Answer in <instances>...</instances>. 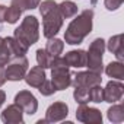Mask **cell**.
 <instances>
[{
	"label": "cell",
	"mask_w": 124,
	"mask_h": 124,
	"mask_svg": "<svg viewBox=\"0 0 124 124\" xmlns=\"http://www.w3.org/2000/svg\"><path fill=\"white\" fill-rule=\"evenodd\" d=\"M92 21H93V10L86 9L80 15H78L67 26L64 32V41L70 45L80 44L92 31Z\"/></svg>",
	"instance_id": "1"
},
{
	"label": "cell",
	"mask_w": 124,
	"mask_h": 124,
	"mask_svg": "<svg viewBox=\"0 0 124 124\" xmlns=\"http://www.w3.org/2000/svg\"><path fill=\"white\" fill-rule=\"evenodd\" d=\"M39 13L42 16V34L44 37L54 38L58 31L63 26V16H61L58 6L54 0H45V2L39 3Z\"/></svg>",
	"instance_id": "2"
},
{
	"label": "cell",
	"mask_w": 124,
	"mask_h": 124,
	"mask_svg": "<svg viewBox=\"0 0 124 124\" xmlns=\"http://www.w3.org/2000/svg\"><path fill=\"white\" fill-rule=\"evenodd\" d=\"M15 38L26 48L34 45L39 38V22L35 16H26L19 28L15 29Z\"/></svg>",
	"instance_id": "3"
},
{
	"label": "cell",
	"mask_w": 124,
	"mask_h": 124,
	"mask_svg": "<svg viewBox=\"0 0 124 124\" xmlns=\"http://www.w3.org/2000/svg\"><path fill=\"white\" fill-rule=\"evenodd\" d=\"M51 82L55 91H64L72 85V73L69 67L64 64L61 57H55L51 63Z\"/></svg>",
	"instance_id": "4"
},
{
	"label": "cell",
	"mask_w": 124,
	"mask_h": 124,
	"mask_svg": "<svg viewBox=\"0 0 124 124\" xmlns=\"http://www.w3.org/2000/svg\"><path fill=\"white\" fill-rule=\"evenodd\" d=\"M105 51V41L102 38H96L91 42L89 50L86 53V67H89L91 72L102 73V54Z\"/></svg>",
	"instance_id": "5"
},
{
	"label": "cell",
	"mask_w": 124,
	"mask_h": 124,
	"mask_svg": "<svg viewBox=\"0 0 124 124\" xmlns=\"http://www.w3.org/2000/svg\"><path fill=\"white\" fill-rule=\"evenodd\" d=\"M6 72V80H12V82H18L22 80L28 72V60L25 55L22 57H15L12 58L10 64L8 66V69H5Z\"/></svg>",
	"instance_id": "6"
},
{
	"label": "cell",
	"mask_w": 124,
	"mask_h": 124,
	"mask_svg": "<svg viewBox=\"0 0 124 124\" xmlns=\"http://www.w3.org/2000/svg\"><path fill=\"white\" fill-rule=\"evenodd\" d=\"M102 78L95 72H79L72 76V85L75 88H91L95 85H101Z\"/></svg>",
	"instance_id": "7"
},
{
	"label": "cell",
	"mask_w": 124,
	"mask_h": 124,
	"mask_svg": "<svg viewBox=\"0 0 124 124\" xmlns=\"http://www.w3.org/2000/svg\"><path fill=\"white\" fill-rule=\"evenodd\" d=\"M76 118L85 124H101L102 114L96 108H91L86 104H80L76 109Z\"/></svg>",
	"instance_id": "8"
},
{
	"label": "cell",
	"mask_w": 124,
	"mask_h": 124,
	"mask_svg": "<svg viewBox=\"0 0 124 124\" xmlns=\"http://www.w3.org/2000/svg\"><path fill=\"white\" fill-rule=\"evenodd\" d=\"M15 104H18L23 109V112H26L29 115H34L38 109V101L29 91L18 92L15 96Z\"/></svg>",
	"instance_id": "9"
},
{
	"label": "cell",
	"mask_w": 124,
	"mask_h": 124,
	"mask_svg": "<svg viewBox=\"0 0 124 124\" xmlns=\"http://www.w3.org/2000/svg\"><path fill=\"white\" fill-rule=\"evenodd\" d=\"M69 114V107L66 102H61V101H57L54 104H51L45 112V121L47 123H57V121H61L64 120Z\"/></svg>",
	"instance_id": "10"
},
{
	"label": "cell",
	"mask_w": 124,
	"mask_h": 124,
	"mask_svg": "<svg viewBox=\"0 0 124 124\" xmlns=\"http://www.w3.org/2000/svg\"><path fill=\"white\" fill-rule=\"evenodd\" d=\"M124 93V85L118 80H111L107 83L105 89H104V102H109V104H115L123 98Z\"/></svg>",
	"instance_id": "11"
},
{
	"label": "cell",
	"mask_w": 124,
	"mask_h": 124,
	"mask_svg": "<svg viewBox=\"0 0 124 124\" xmlns=\"http://www.w3.org/2000/svg\"><path fill=\"white\" fill-rule=\"evenodd\" d=\"M0 118L6 124H21L23 123V109L18 104H12L2 112Z\"/></svg>",
	"instance_id": "12"
},
{
	"label": "cell",
	"mask_w": 124,
	"mask_h": 124,
	"mask_svg": "<svg viewBox=\"0 0 124 124\" xmlns=\"http://www.w3.org/2000/svg\"><path fill=\"white\" fill-rule=\"evenodd\" d=\"M67 67H86V51L85 50H72L61 57Z\"/></svg>",
	"instance_id": "13"
},
{
	"label": "cell",
	"mask_w": 124,
	"mask_h": 124,
	"mask_svg": "<svg viewBox=\"0 0 124 124\" xmlns=\"http://www.w3.org/2000/svg\"><path fill=\"white\" fill-rule=\"evenodd\" d=\"M45 69L39 67V66H35L32 67L29 72H26L25 75V82L31 86V88H39L42 85V82L45 80Z\"/></svg>",
	"instance_id": "14"
},
{
	"label": "cell",
	"mask_w": 124,
	"mask_h": 124,
	"mask_svg": "<svg viewBox=\"0 0 124 124\" xmlns=\"http://www.w3.org/2000/svg\"><path fill=\"white\" fill-rule=\"evenodd\" d=\"M107 48L117 57L118 61H123L124 60V47H123V35L121 34L111 37L109 41H108Z\"/></svg>",
	"instance_id": "15"
},
{
	"label": "cell",
	"mask_w": 124,
	"mask_h": 124,
	"mask_svg": "<svg viewBox=\"0 0 124 124\" xmlns=\"http://www.w3.org/2000/svg\"><path fill=\"white\" fill-rule=\"evenodd\" d=\"M3 39H5V42H6L9 51H10L12 58H15V57H22V55H25V54L28 53V48L23 47L15 37H8V38H3Z\"/></svg>",
	"instance_id": "16"
},
{
	"label": "cell",
	"mask_w": 124,
	"mask_h": 124,
	"mask_svg": "<svg viewBox=\"0 0 124 124\" xmlns=\"http://www.w3.org/2000/svg\"><path fill=\"white\" fill-rule=\"evenodd\" d=\"M63 50H64V42L61 39H58V38H48V42L45 45V53L51 58L60 57V54L63 53Z\"/></svg>",
	"instance_id": "17"
},
{
	"label": "cell",
	"mask_w": 124,
	"mask_h": 124,
	"mask_svg": "<svg viewBox=\"0 0 124 124\" xmlns=\"http://www.w3.org/2000/svg\"><path fill=\"white\" fill-rule=\"evenodd\" d=\"M105 73L107 76L117 79V80H123L124 79V66L121 61H112L105 67Z\"/></svg>",
	"instance_id": "18"
},
{
	"label": "cell",
	"mask_w": 124,
	"mask_h": 124,
	"mask_svg": "<svg viewBox=\"0 0 124 124\" xmlns=\"http://www.w3.org/2000/svg\"><path fill=\"white\" fill-rule=\"evenodd\" d=\"M57 6H58V10H60L61 16H63V19L73 18V16H76V13H78V6H76L73 2H70V0H64V2H61V3L57 5Z\"/></svg>",
	"instance_id": "19"
},
{
	"label": "cell",
	"mask_w": 124,
	"mask_h": 124,
	"mask_svg": "<svg viewBox=\"0 0 124 124\" xmlns=\"http://www.w3.org/2000/svg\"><path fill=\"white\" fill-rule=\"evenodd\" d=\"M107 115H108V120L111 123H121V121H124V107L121 104L112 105L107 111Z\"/></svg>",
	"instance_id": "20"
},
{
	"label": "cell",
	"mask_w": 124,
	"mask_h": 124,
	"mask_svg": "<svg viewBox=\"0 0 124 124\" xmlns=\"http://www.w3.org/2000/svg\"><path fill=\"white\" fill-rule=\"evenodd\" d=\"M53 60H54V58H51V57L45 53V50H42V48L37 50V63H38L39 67H42V69H50Z\"/></svg>",
	"instance_id": "21"
},
{
	"label": "cell",
	"mask_w": 124,
	"mask_h": 124,
	"mask_svg": "<svg viewBox=\"0 0 124 124\" xmlns=\"http://www.w3.org/2000/svg\"><path fill=\"white\" fill-rule=\"evenodd\" d=\"M73 96H75V101L79 102V104H88V102H91L89 88H75Z\"/></svg>",
	"instance_id": "22"
},
{
	"label": "cell",
	"mask_w": 124,
	"mask_h": 124,
	"mask_svg": "<svg viewBox=\"0 0 124 124\" xmlns=\"http://www.w3.org/2000/svg\"><path fill=\"white\" fill-rule=\"evenodd\" d=\"M21 15H22V10H19V9L15 8V6H10V8L6 9V18H5V22H8V23H16V22L19 21Z\"/></svg>",
	"instance_id": "23"
},
{
	"label": "cell",
	"mask_w": 124,
	"mask_h": 124,
	"mask_svg": "<svg viewBox=\"0 0 124 124\" xmlns=\"http://www.w3.org/2000/svg\"><path fill=\"white\" fill-rule=\"evenodd\" d=\"M89 95H91V102H104V89L101 85H95L89 88Z\"/></svg>",
	"instance_id": "24"
},
{
	"label": "cell",
	"mask_w": 124,
	"mask_h": 124,
	"mask_svg": "<svg viewBox=\"0 0 124 124\" xmlns=\"http://www.w3.org/2000/svg\"><path fill=\"white\" fill-rule=\"evenodd\" d=\"M12 60V55H10V51L3 39V44L0 45V66H6L9 61Z\"/></svg>",
	"instance_id": "25"
},
{
	"label": "cell",
	"mask_w": 124,
	"mask_h": 124,
	"mask_svg": "<svg viewBox=\"0 0 124 124\" xmlns=\"http://www.w3.org/2000/svg\"><path fill=\"white\" fill-rule=\"evenodd\" d=\"M38 91H39V93L41 95H44V96H50V95H53L54 92H55V88H54V85H53V82L51 80H44L42 82V85L38 88Z\"/></svg>",
	"instance_id": "26"
},
{
	"label": "cell",
	"mask_w": 124,
	"mask_h": 124,
	"mask_svg": "<svg viewBox=\"0 0 124 124\" xmlns=\"http://www.w3.org/2000/svg\"><path fill=\"white\" fill-rule=\"evenodd\" d=\"M123 2H124V0H105L104 5H105V8L108 10H117L123 5Z\"/></svg>",
	"instance_id": "27"
},
{
	"label": "cell",
	"mask_w": 124,
	"mask_h": 124,
	"mask_svg": "<svg viewBox=\"0 0 124 124\" xmlns=\"http://www.w3.org/2000/svg\"><path fill=\"white\" fill-rule=\"evenodd\" d=\"M12 6L18 8L19 10H28V0H12Z\"/></svg>",
	"instance_id": "28"
},
{
	"label": "cell",
	"mask_w": 124,
	"mask_h": 124,
	"mask_svg": "<svg viewBox=\"0 0 124 124\" xmlns=\"http://www.w3.org/2000/svg\"><path fill=\"white\" fill-rule=\"evenodd\" d=\"M39 3H41V0H28V10H29V9H35V8H38Z\"/></svg>",
	"instance_id": "29"
},
{
	"label": "cell",
	"mask_w": 124,
	"mask_h": 124,
	"mask_svg": "<svg viewBox=\"0 0 124 124\" xmlns=\"http://www.w3.org/2000/svg\"><path fill=\"white\" fill-rule=\"evenodd\" d=\"M6 82V72L3 69V66H0V86H3Z\"/></svg>",
	"instance_id": "30"
},
{
	"label": "cell",
	"mask_w": 124,
	"mask_h": 124,
	"mask_svg": "<svg viewBox=\"0 0 124 124\" xmlns=\"http://www.w3.org/2000/svg\"><path fill=\"white\" fill-rule=\"evenodd\" d=\"M6 6H3V5H0V23L2 22H5V18H6Z\"/></svg>",
	"instance_id": "31"
},
{
	"label": "cell",
	"mask_w": 124,
	"mask_h": 124,
	"mask_svg": "<svg viewBox=\"0 0 124 124\" xmlns=\"http://www.w3.org/2000/svg\"><path fill=\"white\" fill-rule=\"evenodd\" d=\"M6 101V93L3 92V91H0V107L3 105V102Z\"/></svg>",
	"instance_id": "32"
},
{
	"label": "cell",
	"mask_w": 124,
	"mask_h": 124,
	"mask_svg": "<svg viewBox=\"0 0 124 124\" xmlns=\"http://www.w3.org/2000/svg\"><path fill=\"white\" fill-rule=\"evenodd\" d=\"M2 44H3V38H2V37H0V45H2Z\"/></svg>",
	"instance_id": "33"
}]
</instances>
